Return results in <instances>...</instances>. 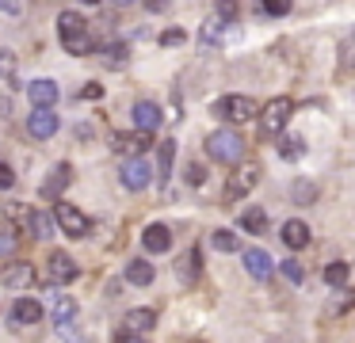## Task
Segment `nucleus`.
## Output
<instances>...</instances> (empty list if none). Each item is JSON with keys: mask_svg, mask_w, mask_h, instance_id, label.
Instances as JSON below:
<instances>
[{"mask_svg": "<svg viewBox=\"0 0 355 343\" xmlns=\"http://www.w3.org/2000/svg\"><path fill=\"white\" fill-rule=\"evenodd\" d=\"M62 46L73 53V58H85V53L96 50V42H92V35H88V30H77V35H62Z\"/></svg>", "mask_w": 355, "mask_h": 343, "instance_id": "obj_20", "label": "nucleus"}, {"mask_svg": "<svg viewBox=\"0 0 355 343\" xmlns=\"http://www.w3.org/2000/svg\"><path fill=\"white\" fill-rule=\"evenodd\" d=\"M279 152H283V160H298L302 152H306V145H302V137H286Z\"/></svg>", "mask_w": 355, "mask_h": 343, "instance_id": "obj_33", "label": "nucleus"}, {"mask_svg": "<svg viewBox=\"0 0 355 343\" xmlns=\"http://www.w3.org/2000/svg\"><path fill=\"white\" fill-rule=\"evenodd\" d=\"M256 183H260V168H256V164H241L237 172L230 175V183H225V198L237 202V198H245Z\"/></svg>", "mask_w": 355, "mask_h": 343, "instance_id": "obj_7", "label": "nucleus"}, {"mask_svg": "<svg viewBox=\"0 0 355 343\" xmlns=\"http://www.w3.org/2000/svg\"><path fill=\"white\" fill-rule=\"evenodd\" d=\"M69 179H73V168L69 164H58L54 175L42 183V198H54V202H58V198H62V191L69 187Z\"/></svg>", "mask_w": 355, "mask_h": 343, "instance_id": "obj_15", "label": "nucleus"}, {"mask_svg": "<svg viewBox=\"0 0 355 343\" xmlns=\"http://www.w3.org/2000/svg\"><path fill=\"white\" fill-rule=\"evenodd\" d=\"M27 96H31V103L35 107H54L58 103V84L54 80H31V88H27Z\"/></svg>", "mask_w": 355, "mask_h": 343, "instance_id": "obj_17", "label": "nucleus"}, {"mask_svg": "<svg viewBox=\"0 0 355 343\" xmlns=\"http://www.w3.org/2000/svg\"><path fill=\"white\" fill-rule=\"evenodd\" d=\"M126 282H134V286H149V282H153V263H146V259L126 263Z\"/></svg>", "mask_w": 355, "mask_h": 343, "instance_id": "obj_22", "label": "nucleus"}, {"mask_svg": "<svg viewBox=\"0 0 355 343\" xmlns=\"http://www.w3.org/2000/svg\"><path fill=\"white\" fill-rule=\"evenodd\" d=\"M279 236H283V244H286L291 252H302V248L309 244V225H306V221H286Z\"/></svg>", "mask_w": 355, "mask_h": 343, "instance_id": "obj_16", "label": "nucleus"}, {"mask_svg": "<svg viewBox=\"0 0 355 343\" xmlns=\"http://www.w3.org/2000/svg\"><path fill=\"white\" fill-rule=\"evenodd\" d=\"M54 221H58V229H62L65 236H73V240L88 236V229H92V221H88L73 202H58V206H54Z\"/></svg>", "mask_w": 355, "mask_h": 343, "instance_id": "obj_5", "label": "nucleus"}, {"mask_svg": "<svg viewBox=\"0 0 355 343\" xmlns=\"http://www.w3.org/2000/svg\"><path fill=\"white\" fill-rule=\"evenodd\" d=\"M210 111H214L222 122H230V126H245V122L256 118L260 107H256V99H248V96H222Z\"/></svg>", "mask_w": 355, "mask_h": 343, "instance_id": "obj_2", "label": "nucleus"}, {"mask_svg": "<svg viewBox=\"0 0 355 343\" xmlns=\"http://www.w3.org/2000/svg\"><path fill=\"white\" fill-rule=\"evenodd\" d=\"M141 244H146V252H153V256L168 252V248H172V233H168V225H149L146 233H141Z\"/></svg>", "mask_w": 355, "mask_h": 343, "instance_id": "obj_14", "label": "nucleus"}, {"mask_svg": "<svg viewBox=\"0 0 355 343\" xmlns=\"http://www.w3.org/2000/svg\"><path fill=\"white\" fill-rule=\"evenodd\" d=\"M153 175H157V168L149 164L146 152H141V157H126V164H123V172H119V179H123L126 191H146L149 183H153Z\"/></svg>", "mask_w": 355, "mask_h": 343, "instance_id": "obj_3", "label": "nucleus"}, {"mask_svg": "<svg viewBox=\"0 0 355 343\" xmlns=\"http://www.w3.org/2000/svg\"><path fill=\"white\" fill-rule=\"evenodd\" d=\"M80 96H85V99H100L103 88H100V84H85V88H80Z\"/></svg>", "mask_w": 355, "mask_h": 343, "instance_id": "obj_42", "label": "nucleus"}, {"mask_svg": "<svg viewBox=\"0 0 355 343\" xmlns=\"http://www.w3.org/2000/svg\"><path fill=\"white\" fill-rule=\"evenodd\" d=\"M0 80L19 84V76H16V53H12V50H0Z\"/></svg>", "mask_w": 355, "mask_h": 343, "instance_id": "obj_31", "label": "nucleus"}, {"mask_svg": "<svg viewBox=\"0 0 355 343\" xmlns=\"http://www.w3.org/2000/svg\"><path fill=\"white\" fill-rule=\"evenodd\" d=\"M35 282V267L31 263H12L8 271H4V286L12 290H27Z\"/></svg>", "mask_w": 355, "mask_h": 343, "instance_id": "obj_18", "label": "nucleus"}, {"mask_svg": "<svg viewBox=\"0 0 355 343\" xmlns=\"http://www.w3.org/2000/svg\"><path fill=\"white\" fill-rule=\"evenodd\" d=\"M210 244H214L218 252H237V233H233V229H214Z\"/></svg>", "mask_w": 355, "mask_h": 343, "instance_id": "obj_30", "label": "nucleus"}, {"mask_svg": "<svg viewBox=\"0 0 355 343\" xmlns=\"http://www.w3.org/2000/svg\"><path fill=\"white\" fill-rule=\"evenodd\" d=\"M347 274H352V267H347L344 259L324 267V282H329V286H347Z\"/></svg>", "mask_w": 355, "mask_h": 343, "instance_id": "obj_25", "label": "nucleus"}, {"mask_svg": "<svg viewBox=\"0 0 355 343\" xmlns=\"http://www.w3.org/2000/svg\"><path fill=\"white\" fill-rule=\"evenodd\" d=\"M153 324H157V313L153 309H130L123 317V328L115 332V340H138V335H146Z\"/></svg>", "mask_w": 355, "mask_h": 343, "instance_id": "obj_6", "label": "nucleus"}, {"mask_svg": "<svg viewBox=\"0 0 355 343\" xmlns=\"http://www.w3.org/2000/svg\"><path fill=\"white\" fill-rule=\"evenodd\" d=\"M279 271H283L291 282H302V263H294V259H283V263H279Z\"/></svg>", "mask_w": 355, "mask_h": 343, "instance_id": "obj_36", "label": "nucleus"}, {"mask_svg": "<svg viewBox=\"0 0 355 343\" xmlns=\"http://www.w3.org/2000/svg\"><path fill=\"white\" fill-rule=\"evenodd\" d=\"M291 4H294V0H256V8H260L263 15H275V19L291 12Z\"/></svg>", "mask_w": 355, "mask_h": 343, "instance_id": "obj_32", "label": "nucleus"}, {"mask_svg": "<svg viewBox=\"0 0 355 343\" xmlns=\"http://www.w3.org/2000/svg\"><path fill=\"white\" fill-rule=\"evenodd\" d=\"M180 42H184V30H180V27L161 30V46H180Z\"/></svg>", "mask_w": 355, "mask_h": 343, "instance_id": "obj_39", "label": "nucleus"}, {"mask_svg": "<svg viewBox=\"0 0 355 343\" xmlns=\"http://www.w3.org/2000/svg\"><path fill=\"white\" fill-rule=\"evenodd\" d=\"M202 179H207V172H202V164H199V160H191V164H187V183H191V187H199Z\"/></svg>", "mask_w": 355, "mask_h": 343, "instance_id": "obj_38", "label": "nucleus"}, {"mask_svg": "<svg viewBox=\"0 0 355 343\" xmlns=\"http://www.w3.org/2000/svg\"><path fill=\"white\" fill-rule=\"evenodd\" d=\"M241 229H245V233H263V229H268V210H263V206H248V210L241 213Z\"/></svg>", "mask_w": 355, "mask_h": 343, "instance_id": "obj_21", "label": "nucleus"}, {"mask_svg": "<svg viewBox=\"0 0 355 343\" xmlns=\"http://www.w3.org/2000/svg\"><path fill=\"white\" fill-rule=\"evenodd\" d=\"M85 4H100V0H85Z\"/></svg>", "mask_w": 355, "mask_h": 343, "instance_id": "obj_45", "label": "nucleus"}, {"mask_svg": "<svg viewBox=\"0 0 355 343\" xmlns=\"http://www.w3.org/2000/svg\"><path fill=\"white\" fill-rule=\"evenodd\" d=\"M126 58H130V50H126V42H107V46H103V61H107V65L123 69V65H126Z\"/></svg>", "mask_w": 355, "mask_h": 343, "instance_id": "obj_26", "label": "nucleus"}, {"mask_svg": "<svg viewBox=\"0 0 355 343\" xmlns=\"http://www.w3.org/2000/svg\"><path fill=\"white\" fill-rule=\"evenodd\" d=\"M58 30H62V35H77V30H88V23L80 12H62L58 15Z\"/></svg>", "mask_w": 355, "mask_h": 343, "instance_id": "obj_24", "label": "nucleus"}, {"mask_svg": "<svg viewBox=\"0 0 355 343\" xmlns=\"http://www.w3.org/2000/svg\"><path fill=\"white\" fill-rule=\"evenodd\" d=\"M161 122H164V114H161V107H157V103H149V99L134 103V126H138V130H149V134H153Z\"/></svg>", "mask_w": 355, "mask_h": 343, "instance_id": "obj_13", "label": "nucleus"}, {"mask_svg": "<svg viewBox=\"0 0 355 343\" xmlns=\"http://www.w3.org/2000/svg\"><path fill=\"white\" fill-rule=\"evenodd\" d=\"M218 15L222 19H237V0H218Z\"/></svg>", "mask_w": 355, "mask_h": 343, "instance_id": "obj_41", "label": "nucleus"}, {"mask_svg": "<svg viewBox=\"0 0 355 343\" xmlns=\"http://www.w3.org/2000/svg\"><path fill=\"white\" fill-rule=\"evenodd\" d=\"M294 103L286 96H275L268 107H263V118H260V137H279L286 126V118H291Z\"/></svg>", "mask_w": 355, "mask_h": 343, "instance_id": "obj_4", "label": "nucleus"}, {"mask_svg": "<svg viewBox=\"0 0 355 343\" xmlns=\"http://www.w3.org/2000/svg\"><path fill=\"white\" fill-rule=\"evenodd\" d=\"M146 4H149V8H153V12H161V8H164V4H168V0H146Z\"/></svg>", "mask_w": 355, "mask_h": 343, "instance_id": "obj_43", "label": "nucleus"}, {"mask_svg": "<svg viewBox=\"0 0 355 343\" xmlns=\"http://www.w3.org/2000/svg\"><path fill=\"white\" fill-rule=\"evenodd\" d=\"M352 305H355V290H340V294L329 301V309H324V313H329V317H340V313H347Z\"/></svg>", "mask_w": 355, "mask_h": 343, "instance_id": "obj_29", "label": "nucleus"}, {"mask_svg": "<svg viewBox=\"0 0 355 343\" xmlns=\"http://www.w3.org/2000/svg\"><path fill=\"white\" fill-rule=\"evenodd\" d=\"M241 259H245V271L252 274L256 282L271 279V271H275V259H271L263 248H245V252H241Z\"/></svg>", "mask_w": 355, "mask_h": 343, "instance_id": "obj_10", "label": "nucleus"}, {"mask_svg": "<svg viewBox=\"0 0 355 343\" xmlns=\"http://www.w3.org/2000/svg\"><path fill=\"white\" fill-rule=\"evenodd\" d=\"M195 271H199V248H187L184 259H180V279L195 282Z\"/></svg>", "mask_w": 355, "mask_h": 343, "instance_id": "obj_28", "label": "nucleus"}, {"mask_svg": "<svg viewBox=\"0 0 355 343\" xmlns=\"http://www.w3.org/2000/svg\"><path fill=\"white\" fill-rule=\"evenodd\" d=\"M73 317H77V301L69 294H58L54 309H50V324H73Z\"/></svg>", "mask_w": 355, "mask_h": 343, "instance_id": "obj_19", "label": "nucleus"}, {"mask_svg": "<svg viewBox=\"0 0 355 343\" xmlns=\"http://www.w3.org/2000/svg\"><path fill=\"white\" fill-rule=\"evenodd\" d=\"M42 317H46V309H42V301H35V297H19V301L12 305V324L16 328L39 324Z\"/></svg>", "mask_w": 355, "mask_h": 343, "instance_id": "obj_11", "label": "nucleus"}, {"mask_svg": "<svg viewBox=\"0 0 355 343\" xmlns=\"http://www.w3.org/2000/svg\"><path fill=\"white\" fill-rule=\"evenodd\" d=\"M12 187H16V172L8 164H0V191H12Z\"/></svg>", "mask_w": 355, "mask_h": 343, "instance_id": "obj_40", "label": "nucleus"}, {"mask_svg": "<svg viewBox=\"0 0 355 343\" xmlns=\"http://www.w3.org/2000/svg\"><path fill=\"white\" fill-rule=\"evenodd\" d=\"M31 229H35V236H50V213H31Z\"/></svg>", "mask_w": 355, "mask_h": 343, "instance_id": "obj_35", "label": "nucleus"}, {"mask_svg": "<svg viewBox=\"0 0 355 343\" xmlns=\"http://www.w3.org/2000/svg\"><path fill=\"white\" fill-rule=\"evenodd\" d=\"M294 198H298L302 206H309L317 198V187H313V183H294Z\"/></svg>", "mask_w": 355, "mask_h": 343, "instance_id": "obj_34", "label": "nucleus"}, {"mask_svg": "<svg viewBox=\"0 0 355 343\" xmlns=\"http://www.w3.org/2000/svg\"><path fill=\"white\" fill-rule=\"evenodd\" d=\"M12 248H16V236H12L8 225H0V256H8Z\"/></svg>", "mask_w": 355, "mask_h": 343, "instance_id": "obj_37", "label": "nucleus"}, {"mask_svg": "<svg viewBox=\"0 0 355 343\" xmlns=\"http://www.w3.org/2000/svg\"><path fill=\"white\" fill-rule=\"evenodd\" d=\"M149 145H153V134L149 130H134V134H119L111 141V149L119 157H141V152H149Z\"/></svg>", "mask_w": 355, "mask_h": 343, "instance_id": "obj_9", "label": "nucleus"}, {"mask_svg": "<svg viewBox=\"0 0 355 343\" xmlns=\"http://www.w3.org/2000/svg\"><path fill=\"white\" fill-rule=\"evenodd\" d=\"M58 111L54 107H35L31 118H27V130H31V137H39V141H50V137L58 134Z\"/></svg>", "mask_w": 355, "mask_h": 343, "instance_id": "obj_8", "label": "nucleus"}, {"mask_svg": "<svg viewBox=\"0 0 355 343\" xmlns=\"http://www.w3.org/2000/svg\"><path fill=\"white\" fill-rule=\"evenodd\" d=\"M77 279V263H73L69 252H50V282H73Z\"/></svg>", "mask_w": 355, "mask_h": 343, "instance_id": "obj_12", "label": "nucleus"}, {"mask_svg": "<svg viewBox=\"0 0 355 343\" xmlns=\"http://www.w3.org/2000/svg\"><path fill=\"white\" fill-rule=\"evenodd\" d=\"M172 160H176V141H161V152H157V175H172Z\"/></svg>", "mask_w": 355, "mask_h": 343, "instance_id": "obj_27", "label": "nucleus"}, {"mask_svg": "<svg viewBox=\"0 0 355 343\" xmlns=\"http://www.w3.org/2000/svg\"><path fill=\"white\" fill-rule=\"evenodd\" d=\"M111 4H130V0H111Z\"/></svg>", "mask_w": 355, "mask_h": 343, "instance_id": "obj_44", "label": "nucleus"}, {"mask_svg": "<svg viewBox=\"0 0 355 343\" xmlns=\"http://www.w3.org/2000/svg\"><path fill=\"white\" fill-rule=\"evenodd\" d=\"M207 152L218 160V164H241L245 160V141H241V134H237V126H222V130H214V134L207 137Z\"/></svg>", "mask_w": 355, "mask_h": 343, "instance_id": "obj_1", "label": "nucleus"}, {"mask_svg": "<svg viewBox=\"0 0 355 343\" xmlns=\"http://www.w3.org/2000/svg\"><path fill=\"white\" fill-rule=\"evenodd\" d=\"M225 23H230V19H210V23H202L199 42H202V46H218V42H222V35H225Z\"/></svg>", "mask_w": 355, "mask_h": 343, "instance_id": "obj_23", "label": "nucleus"}]
</instances>
